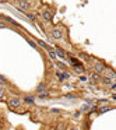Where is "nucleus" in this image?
<instances>
[{"label":"nucleus","mask_w":116,"mask_h":130,"mask_svg":"<svg viewBox=\"0 0 116 130\" xmlns=\"http://www.w3.org/2000/svg\"><path fill=\"white\" fill-rule=\"evenodd\" d=\"M9 105H10V108H13V109H18L20 105H21V99L17 98V96H11L10 99H9Z\"/></svg>","instance_id":"obj_1"},{"label":"nucleus","mask_w":116,"mask_h":130,"mask_svg":"<svg viewBox=\"0 0 116 130\" xmlns=\"http://www.w3.org/2000/svg\"><path fill=\"white\" fill-rule=\"evenodd\" d=\"M18 6H20V11H25V10H29L31 9V4L28 3L27 0H18Z\"/></svg>","instance_id":"obj_2"},{"label":"nucleus","mask_w":116,"mask_h":130,"mask_svg":"<svg viewBox=\"0 0 116 130\" xmlns=\"http://www.w3.org/2000/svg\"><path fill=\"white\" fill-rule=\"evenodd\" d=\"M42 17H44L45 21H48V23H52V20H53V14H52V11H50V10L45 9L44 11H42Z\"/></svg>","instance_id":"obj_3"},{"label":"nucleus","mask_w":116,"mask_h":130,"mask_svg":"<svg viewBox=\"0 0 116 130\" xmlns=\"http://www.w3.org/2000/svg\"><path fill=\"white\" fill-rule=\"evenodd\" d=\"M105 64L104 63H101V62H97L94 64V70H95V73H98V74H102L104 71H105Z\"/></svg>","instance_id":"obj_4"},{"label":"nucleus","mask_w":116,"mask_h":130,"mask_svg":"<svg viewBox=\"0 0 116 130\" xmlns=\"http://www.w3.org/2000/svg\"><path fill=\"white\" fill-rule=\"evenodd\" d=\"M52 36H53V39H62V38H63V32H62V29L53 28V29H52Z\"/></svg>","instance_id":"obj_5"},{"label":"nucleus","mask_w":116,"mask_h":130,"mask_svg":"<svg viewBox=\"0 0 116 130\" xmlns=\"http://www.w3.org/2000/svg\"><path fill=\"white\" fill-rule=\"evenodd\" d=\"M89 77H91V78H89V81H92V83H98V81H99V78H101V77H99V74H98V73H95V71H94L92 74H91Z\"/></svg>","instance_id":"obj_6"},{"label":"nucleus","mask_w":116,"mask_h":130,"mask_svg":"<svg viewBox=\"0 0 116 130\" xmlns=\"http://www.w3.org/2000/svg\"><path fill=\"white\" fill-rule=\"evenodd\" d=\"M35 91H36L38 94H39V92H42V91H46V84H45V83H41V84L36 87V90H35Z\"/></svg>","instance_id":"obj_7"},{"label":"nucleus","mask_w":116,"mask_h":130,"mask_svg":"<svg viewBox=\"0 0 116 130\" xmlns=\"http://www.w3.org/2000/svg\"><path fill=\"white\" fill-rule=\"evenodd\" d=\"M73 67H74V70H76V73H78V74L84 73V67L81 66V64H76V66H73Z\"/></svg>","instance_id":"obj_8"},{"label":"nucleus","mask_w":116,"mask_h":130,"mask_svg":"<svg viewBox=\"0 0 116 130\" xmlns=\"http://www.w3.org/2000/svg\"><path fill=\"white\" fill-rule=\"evenodd\" d=\"M24 102L32 105V104H35V98H34V96H24Z\"/></svg>","instance_id":"obj_9"},{"label":"nucleus","mask_w":116,"mask_h":130,"mask_svg":"<svg viewBox=\"0 0 116 130\" xmlns=\"http://www.w3.org/2000/svg\"><path fill=\"white\" fill-rule=\"evenodd\" d=\"M56 55H57V56H60V57H63V59H64V57H66V53H64V52L62 51L60 48H56Z\"/></svg>","instance_id":"obj_10"},{"label":"nucleus","mask_w":116,"mask_h":130,"mask_svg":"<svg viewBox=\"0 0 116 130\" xmlns=\"http://www.w3.org/2000/svg\"><path fill=\"white\" fill-rule=\"evenodd\" d=\"M38 96L41 98V99H45V98L49 96V92H48V91H42V92H39L38 94Z\"/></svg>","instance_id":"obj_11"},{"label":"nucleus","mask_w":116,"mask_h":130,"mask_svg":"<svg viewBox=\"0 0 116 130\" xmlns=\"http://www.w3.org/2000/svg\"><path fill=\"white\" fill-rule=\"evenodd\" d=\"M99 81H102V84H111L112 78H109V77H104V78H99Z\"/></svg>","instance_id":"obj_12"},{"label":"nucleus","mask_w":116,"mask_h":130,"mask_svg":"<svg viewBox=\"0 0 116 130\" xmlns=\"http://www.w3.org/2000/svg\"><path fill=\"white\" fill-rule=\"evenodd\" d=\"M48 51H49V56H50V59H53V60H55L56 57H57V55H56V52L55 51H52V49H48Z\"/></svg>","instance_id":"obj_13"},{"label":"nucleus","mask_w":116,"mask_h":130,"mask_svg":"<svg viewBox=\"0 0 116 130\" xmlns=\"http://www.w3.org/2000/svg\"><path fill=\"white\" fill-rule=\"evenodd\" d=\"M109 111V106H104V108H99V113L102 112H108Z\"/></svg>","instance_id":"obj_14"},{"label":"nucleus","mask_w":116,"mask_h":130,"mask_svg":"<svg viewBox=\"0 0 116 130\" xmlns=\"http://www.w3.org/2000/svg\"><path fill=\"white\" fill-rule=\"evenodd\" d=\"M66 98H67V99H74V98H76V95H74V94H67Z\"/></svg>","instance_id":"obj_15"},{"label":"nucleus","mask_w":116,"mask_h":130,"mask_svg":"<svg viewBox=\"0 0 116 130\" xmlns=\"http://www.w3.org/2000/svg\"><path fill=\"white\" fill-rule=\"evenodd\" d=\"M115 71H111V73H109V76H108V77H109V78H115Z\"/></svg>","instance_id":"obj_16"},{"label":"nucleus","mask_w":116,"mask_h":130,"mask_svg":"<svg viewBox=\"0 0 116 130\" xmlns=\"http://www.w3.org/2000/svg\"><path fill=\"white\" fill-rule=\"evenodd\" d=\"M57 66H59V67H60L62 70H64V67H66V66H64L63 63H57Z\"/></svg>","instance_id":"obj_17"},{"label":"nucleus","mask_w":116,"mask_h":130,"mask_svg":"<svg viewBox=\"0 0 116 130\" xmlns=\"http://www.w3.org/2000/svg\"><path fill=\"white\" fill-rule=\"evenodd\" d=\"M28 17H29V20H32V21L35 20V16H34V14H28Z\"/></svg>","instance_id":"obj_18"},{"label":"nucleus","mask_w":116,"mask_h":130,"mask_svg":"<svg viewBox=\"0 0 116 130\" xmlns=\"http://www.w3.org/2000/svg\"><path fill=\"white\" fill-rule=\"evenodd\" d=\"M6 27H7V25H6L4 23H1V21H0V28H6Z\"/></svg>","instance_id":"obj_19"},{"label":"nucleus","mask_w":116,"mask_h":130,"mask_svg":"<svg viewBox=\"0 0 116 130\" xmlns=\"http://www.w3.org/2000/svg\"><path fill=\"white\" fill-rule=\"evenodd\" d=\"M3 92H4V91H3V88H0V98L3 96Z\"/></svg>","instance_id":"obj_20"},{"label":"nucleus","mask_w":116,"mask_h":130,"mask_svg":"<svg viewBox=\"0 0 116 130\" xmlns=\"http://www.w3.org/2000/svg\"><path fill=\"white\" fill-rule=\"evenodd\" d=\"M0 80H1V81H6V78H4V76H1V74H0Z\"/></svg>","instance_id":"obj_21"},{"label":"nucleus","mask_w":116,"mask_h":130,"mask_svg":"<svg viewBox=\"0 0 116 130\" xmlns=\"http://www.w3.org/2000/svg\"><path fill=\"white\" fill-rule=\"evenodd\" d=\"M69 130H78L77 127H71V129H69Z\"/></svg>","instance_id":"obj_22"}]
</instances>
